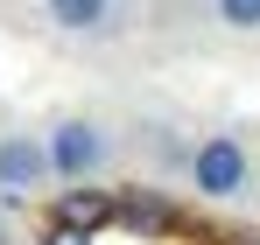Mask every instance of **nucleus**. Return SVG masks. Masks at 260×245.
<instances>
[{"label": "nucleus", "instance_id": "obj_1", "mask_svg": "<svg viewBox=\"0 0 260 245\" xmlns=\"http://www.w3.org/2000/svg\"><path fill=\"white\" fill-rule=\"evenodd\" d=\"M190 182H197V196H239V189H246V147H239L232 133L197 140V147H190Z\"/></svg>", "mask_w": 260, "mask_h": 245}, {"label": "nucleus", "instance_id": "obj_2", "mask_svg": "<svg viewBox=\"0 0 260 245\" xmlns=\"http://www.w3.org/2000/svg\"><path fill=\"white\" fill-rule=\"evenodd\" d=\"M49 161H56L63 182H85L91 168L106 161V133H99L91 119H63L56 133H49Z\"/></svg>", "mask_w": 260, "mask_h": 245}, {"label": "nucleus", "instance_id": "obj_3", "mask_svg": "<svg viewBox=\"0 0 260 245\" xmlns=\"http://www.w3.org/2000/svg\"><path fill=\"white\" fill-rule=\"evenodd\" d=\"M49 175H56L49 140H28V133H7V140H0V189L28 196V189H43Z\"/></svg>", "mask_w": 260, "mask_h": 245}, {"label": "nucleus", "instance_id": "obj_4", "mask_svg": "<svg viewBox=\"0 0 260 245\" xmlns=\"http://www.w3.org/2000/svg\"><path fill=\"white\" fill-rule=\"evenodd\" d=\"M120 217V196H106V189H63V203H56V224H71V231H106Z\"/></svg>", "mask_w": 260, "mask_h": 245}, {"label": "nucleus", "instance_id": "obj_5", "mask_svg": "<svg viewBox=\"0 0 260 245\" xmlns=\"http://www.w3.org/2000/svg\"><path fill=\"white\" fill-rule=\"evenodd\" d=\"M43 7H49V21L71 28V35H85V28H99L113 14V0H43Z\"/></svg>", "mask_w": 260, "mask_h": 245}, {"label": "nucleus", "instance_id": "obj_6", "mask_svg": "<svg viewBox=\"0 0 260 245\" xmlns=\"http://www.w3.org/2000/svg\"><path fill=\"white\" fill-rule=\"evenodd\" d=\"M120 217L127 224H148V231H169V203L162 196H120Z\"/></svg>", "mask_w": 260, "mask_h": 245}, {"label": "nucleus", "instance_id": "obj_7", "mask_svg": "<svg viewBox=\"0 0 260 245\" xmlns=\"http://www.w3.org/2000/svg\"><path fill=\"white\" fill-rule=\"evenodd\" d=\"M225 28H260V0H218Z\"/></svg>", "mask_w": 260, "mask_h": 245}, {"label": "nucleus", "instance_id": "obj_8", "mask_svg": "<svg viewBox=\"0 0 260 245\" xmlns=\"http://www.w3.org/2000/svg\"><path fill=\"white\" fill-rule=\"evenodd\" d=\"M43 245H91V231H71V224H49Z\"/></svg>", "mask_w": 260, "mask_h": 245}, {"label": "nucleus", "instance_id": "obj_9", "mask_svg": "<svg viewBox=\"0 0 260 245\" xmlns=\"http://www.w3.org/2000/svg\"><path fill=\"white\" fill-rule=\"evenodd\" d=\"M0 245H7V231H0Z\"/></svg>", "mask_w": 260, "mask_h": 245}]
</instances>
